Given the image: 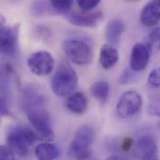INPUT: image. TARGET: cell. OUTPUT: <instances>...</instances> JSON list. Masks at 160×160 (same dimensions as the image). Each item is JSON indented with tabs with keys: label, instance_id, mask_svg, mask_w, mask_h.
Listing matches in <instances>:
<instances>
[{
	"label": "cell",
	"instance_id": "1",
	"mask_svg": "<svg viewBox=\"0 0 160 160\" xmlns=\"http://www.w3.org/2000/svg\"><path fill=\"white\" fill-rule=\"evenodd\" d=\"M21 107L36 130L37 139L52 141L54 138L51 118L46 109V98L35 87H29L22 92Z\"/></svg>",
	"mask_w": 160,
	"mask_h": 160
},
{
	"label": "cell",
	"instance_id": "2",
	"mask_svg": "<svg viewBox=\"0 0 160 160\" xmlns=\"http://www.w3.org/2000/svg\"><path fill=\"white\" fill-rule=\"evenodd\" d=\"M37 139L36 133L29 127L23 125L12 126L6 135L8 146L18 155L24 157L28 155L29 147Z\"/></svg>",
	"mask_w": 160,
	"mask_h": 160
},
{
	"label": "cell",
	"instance_id": "3",
	"mask_svg": "<svg viewBox=\"0 0 160 160\" xmlns=\"http://www.w3.org/2000/svg\"><path fill=\"white\" fill-rule=\"evenodd\" d=\"M78 82L76 72L69 62L62 61L58 65L51 82L54 93L59 97H66L72 93Z\"/></svg>",
	"mask_w": 160,
	"mask_h": 160
},
{
	"label": "cell",
	"instance_id": "4",
	"mask_svg": "<svg viewBox=\"0 0 160 160\" xmlns=\"http://www.w3.org/2000/svg\"><path fill=\"white\" fill-rule=\"evenodd\" d=\"M95 137L93 129L83 125L76 131L69 148L70 155L78 160H87L91 155V147Z\"/></svg>",
	"mask_w": 160,
	"mask_h": 160
},
{
	"label": "cell",
	"instance_id": "5",
	"mask_svg": "<svg viewBox=\"0 0 160 160\" xmlns=\"http://www.w3.org/2000/svg\"><path fill=\"white\" fill-rule=\"evenodd\" d=\"M62 48L68 58L77 65H87L92 60V51L90 46L83 40H66L62 44Z\"/></svg>",
	"mask_w": 160,
	"mask_h": 160
},
{
	"label": "cell",
	"instance_id": "6",
	"mask_svg": "<svg viewBox=\"0 0 160 160\" xmlns=\"http://www.w3.org/2000/svg\"><path fill=\"white\" fill-rule=\"evenodd\" d=\"M143 103L142 96L135 91H128L120 97L117 105V113L123 118H128L137 114Z\"/></svg>",
	"mask_w": 160,
	"mask_h": 160
},
{
	"label": "cell",
	"instance_id": "7",
	"mask_svg": "<svg viewBox=\"0 0 160 160\" xmlns=\"http://www.w3.org/2000/svg\"><path fill=\"white\" fill-rule=\"evenodd\" d=\"M27 64L30 71L38 76H48L54 69V60L52 55L45 51H39L31 54Z\"/></svg>",
	"mask_w": 160,
	"mask_h": 160
},
{
	"label": "cell",
	"instance_id": "8",
	"mask_svg": "<svg viewBox=\"0 0 160 160\" xmlns=\"http://www.w3.org/2000/svg\"><path fill=\"white\" fill-rule=\"evenodd\" d=\"M17 26L2 25L0 31V50L2 54L7 57H14L18 49Z\"/></svg>",
	"mask_w": 160,
	"mask_h": 160
},
{
	"label": "cell",
	"instance_id": "9",
	"mask_svg": "<svg viewBox=\"0 0 160 160\" xmlns=\"http://www.w3.org/2000/svg\"><path fill=\"white\" fill-rule=\"evenodd\" d=\"M135 154L140 160H159L158 146L155 139L150 135L141 136L135 147Z\"/></svg>",
	"mask_w": 160,
	"mask_h": 160
},
{
	"label": "cell",
	"instance_id": "10",
	"mask_svg": "<svg viewBox=\"0 0 160 160\" xmlns=\"http://www.w3.org/2000/svg\"><path fill=\"white\" fill-rule=\"evenodd\" d=\"M150 52L148 48L141 43L136 44L131 52L130 67L135 71L144 69L149 61Z\"/></svg>",
	"mask_w": 160,
	"mask_h": 160
},
{
	"label": "cell",
	"instance_id": "11",
	"mask_svg": "<svg viewBox=\"0 0 160 160\" xmlns=\"http://www.w3.org/2000/svg\"><path fill=\"white\" fill-rule=\"evenodd\" d=\"M102 16V13L100 11L92 13H66V18L71 24L80 27L95 26L101 20Z\"/></svg>",
	"mask_w": 160,
	"mask_h": 160
},
{
	"label": "cell",
	"instance_id": "12",
	"mask_svg": "<svg viewBox=\"0 0 160 160\" xmlns=\"http://www.w3.org/2000/svg\"><path fill=\"white\" fill-rule=\"evenodd\" d=\"M140 19L146 26H153L160 21V1H153L148 2L143 9Z\"/></svg>",
	"mask_w": 160,
	"mask_h": 160
},
{
	"label": "cell",
	"instance_id": "13",
	"mask_svg": "<svg viewBox=\"0 0 160 160\" xmlns=\"http://www.w3.org/2000/svg\"><path fill=\"white\" fill-rule=\"evenodd\" d=\"M124 31L125 24L122 21L119 19L110 21L105 28L106 39L112 46L118 45Z\"/></svg>",
	"mask_w": 160,
	"mask_h": 160
},
{
	"label": "cell",
	"instance_id": "14",
	"mask_svg": "<svg viewBox=\"0 0 160 160\" xmlns=\"http://www.w3.org/2000/svg\"><path fill=\"white\" fill-rule=\"evenodd\" d=\"M118 52L113 46L105 44L101 48L100 63L105 69H108L113 67L118 62Z\"/></svg>",
	"mask_w": 160,
	"mask_h": 160
},
{
	"label": "cell",
	"instance_id": "15",
	"mask_svg": "<svg viewBox=\"0 0 160 160\" xmlns=\"http://www.w3.org/2000/svg\"><path fill=\"white\" fill-rule=\"evenodd\" d=\"M68 109L72 113L77 115L83 113L87 107V98L81 92H76L68 98L66 102Z\"/></svg>",
	"mask_w": 160,
	"mask_h": 160
},
{
	"label": "cell",
	"instance_id": "16",
	"mask_svg": "<svg viewBox=\"0 0 160 160\" xmlns=\"http://www.w3.org/2000/svg\"><path fill=\"white\" fill-rule=\"evenodd\" d=\"M60 155L59 148L53 143H42L35 148V155L38 160H56Z\"/></svg>",
	"mask_w": 160,
	"mask_h": 160
},
{
	"label": "cell",
	"instance_id": "17",
	"mask_svg": "<svg viewBox=\"0 0 160 160\" xmlns=\"http://www.w3.org/2000/svg\"><path fill=\"white\" fill-rule=\"evenodd\" d=\"M90 92L93 97L102 105L107 101L110 93L109 83L105 80L95 82L90 88Z\"/></svg>",
	"mask_w": 160,
	"mask_h": 160
},
{
	"label": "cell",
	"instance_id": "18",
	"mask_svg": "<svg viewBox=\"0 0 160 160\" xmlns=\"http://www.w3.org/2000/svg\"><path fill=\"white\" fill-rule=\"evenodd\" d=\"M147 109L149 115L160 117V94L154 95L150 98Z\"/></svg>",
	"mask_w": 160,
	"mask_h": 160
},
{
	"label": "cell",
	"instance_id": "19",
	"mask_svg": "<svg viewBox=\"0 0 160 160\" xmlns=\"http://www.w3.org/2000/svg\"><path fill=\"white\" fill-rule=\"evenodd\" d=\"M50 3L54 11L62 13L69 10L74 2L71 0H52Z\"/></svg>",
	"mask_w": 160,
	"mask_h": 160
},
{
	"label": "cell",
	"instance_id": "20",
	"mask_svg": "<svg viewBox=\"0 0 160 160\" xmlns=\"http://www.w3.org/2000/svg\"><path fill=\"white\" fill-rule=\"evenodd\" d=\"M14 154L15 153L8 146H1L0 160H15Z\"/></svg>",
	"mask_w": 160,
	"mask_h": 160
},
{
	"label": "cell",
	"instance_id": "21",
	"mask_svg": "<svg viewBox=\"0 0 160 160\" xmlns=\"http://www.w3.org/2000/svg\"><path fill=\"white\" fill-rule=\"evenodd\" d=\"M148 82L154 87H160V68L153 69L148 76Z\"/></svg>",
	"mask_w": 160,
	"mask_h": 160
},
{
	"label": "cell",
	"instance_id": "22",
	"mask_svg": "<svg viewBox=\"0 0 160 160\" xmlns=\"http://www.w3.org/2000/svg\"><path fill=\"white\" fill-rule=\"evenodd\" d=\"M78 6L81 9L84 11L91 10L96 7L99 3L98 0H78L77 1Z\"/></svg>",
	"mask_w": 160,
	"mask_h": 160
},
{
	"label": "cell",
	"instance_id": "23",
	"mask_svg": "<svg viewBox=\"0 0 160 160\" xmlns=\"http://www.w3.org/2000/svg\"><path fill=\"white\" fill-rule=\"evenodd\" d=\"M1 113L2 116H11L9 109L8 98L4 93H2L1 96Z\"/></svg>",
	"mask_w": 160,
	"mask_h": 160
},
{
	"label": "cell",
	"instance_id": "24",
	"mask_svg": "<svg viewBox=\"0 0 160 160\" xmlns=\"http://www.w3.org/2000/svg\"><path fill=\"white\" fill-rule=\"evenodd\" d=\"M149 38L152 42L158 49H160V28L153 29L149 34Z\"/></svg>",
	"mask_w": 160,
	"mask_h": 160
},
{
	"label": "cell",
	"instance_id": "25",
	"mask_svg": "<svg viewBox=\"0 0 160 160\" xmlns=\"http://www.w3.org/2000/svg\"><path fill=\"white\" fill-rule=\"evenodd\" d=\"M132 78L133 74L132 71L128 69H126L121 74L119 79V82L121 84H127L132 80Z\"/></svg>",
	"mask_w": 160,
	"mask_h": 160
},
{
	"label": "cell",
	"instance_id": "26",
	"mask_svg": "<svg viewBox=\"0 0 160 160\" xmlns=\"http://www.w3.org/2000/svg\"><path fill=\"white\" fill-rule=\"evenodd\" d=\"M133 145V140L130 138H125L122 143V148L123 151H128Z\"/></svg>",
	"mask_w": 160,
	"mask_h": 160
},
{
	"label": "cell",
	"instance_id": "27",
	"mask_svg": "<svg viewBox=\"0 0 160 160\" xmlns=\"http://www.w3.org/2000/svg\"><path fill=\"white\" fill-rule=\"evenodd\" d=\"M110 160H117V159H116V158H114V159H112V158H111Z\"/></svg>",
	"mask_w": 160,
	"mask_h": 160
}]
</instances>
